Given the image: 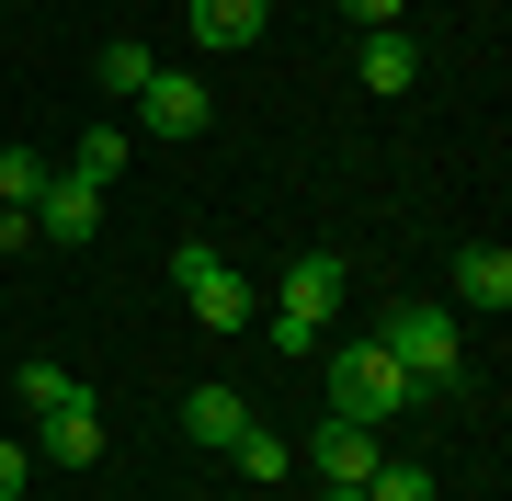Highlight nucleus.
I'll return each instance as SVG.
<instances>
[{"label": "nucleus", "mask_w": 512, "mask_h": 501, "mask_svg": "<svg viewBox=\"0 0 512 501\" xmlns=\"http://www.w3.org/2000/svg\"><path fill=\"white\" fill-rule=\"evenodd\" d=\"M353 80H365V92H387V103H399L410 80H421V57H410V35H365V57H353Z\"/></svg>", "instance_id": "nucleus-12"}, {"label": "nucleus", "mask_w": 512, "mask_h": 501, "mask_svg": "<svg viewBox=\"0 0 512 501\" xmlns=\"http://www.w3.org/2000/svg\"><path fill=\"white\" fill-rule=\"evenodd\" d=\"M183 433H205V445H239V433H251V399H239V388H217V376H205V388L183 399Z\"/></svg>", "instance_id": "nucleus-11"}, {"label": "nucleus", "mask_w": 512, "mask_h": 501, "mask_svg": "<svg viewBox=\"0 0 512 501\" xmlns=\"http://www.w3.org/2000/svg\"><path fill=\"white\" fill-rule=\"evenodd\" d=\"M148 69H160V57H148V46L126 35V46H103V69H92V80H103L114 103H137V80H148Z\"/></svg>", "instance_id": "nucleus-16"}, {"label": "nucleus", "mask_w": 512, "mask_h": 501, "mask_svg": "<svg viewBox=\"0 0 512 501\" xmlns=\"http://www.w3.org/2000/svg\"><path fill=\"white\" fill-rule=\"evenodd\" d=\"M171 285H183V308H194L217 342H228V331H251V285H239L205 240H183V251H171Z\"/></svg>", "instance_id": "nucleus-4"}, {"label": "nucleus", "mask_w": 512, "mask_h": 501, "mask_svg": "<svg viewBox=\"0 0 512 501\" xmlns=\"http://www.w3.org/2000/svg\"><path fill=\"white\" fill-rule=\"evenodd\" d=\"M319 501H365V479H353V490H319Z\"/></svg>", "instance_id": "nucleus-21"}, {"label": "nucleus", "mask_w": 512, "mask_h": 501, "mask_svg": "<svg viewBox=\"0 0 512 501\" xmlns=\"http://www.w3.org/2000/svg\"><path fill=\"white\" fill-rule=\"evenodd\" d=\"M205 114H217V103H205L194 69H148V80H137V126H148V137H205Z\"/></svg>", "instance_id": "nucleus-5"}, {"label": "nucleus", "mask_w": 512, "mask_h": 501, "mask_svg": "<svg viewBox=\"0 0 512 501\" xmlns=\"http://www.w3.org/2000/svg\"><path fill=\"white\" fill-rule=\"evenodd\" d=\"M92 228H103V194L57 171V183L35 194V240H57V251H80V240H92Z\"/></svg>", "instance_id": "nucleus-6"}, {"label": "nucleus", "mask_w": 512, "mask_h": 501, "mask_svg": "<svg viewBox=\"0 0 512 501\" xmlns=\"http://www.w3.org/2000/svg\"><path fill=\"white\" fill-rule=\"evenodd\" d=\"M342 12L365 23V35H399V12H410V0H342Z\"/></svg>", "instance_id": "nucleus-19"}, {"label": "nucleus", "mask_w": 512, "mask_h": 501, "mask_svg": "<svg viewBox=\"0 0 512 501\" xmlns=\"http://www.w3.org/2000/svg\"><path fill=\"white\" fill-rule=\"evenodd\" d=\"M69 183H92V194L126 183V126H92V137H80V149H69Z\"/></svg>", "instance_id": "nucleus-13"}, {"label": "nucleus", "mask_w": 512, "mask_h": 501, "mask_svg": "<svg viewBox=\"0 0 512 501\" xmlns=\"http://www.w3.org/2000/svg\"><path fill=\"white\" fill-rule=\"evenodd\" d=\"M308 467H319L330 490H353V479L376 467V422H342V410H330V422L308 433Z\"/></svg>", "instance_id": "nucleus-7"}, {"label": "nucleus", "mask_w": 512, "mask_h": 501, "mask_svg": "<svg viewBox=\"0 0 512 501\" xmlns=\"http://www.w3.org/2000/svg\"><path fill=\"white\" fill-rule=\"evenodd\" d=\"M46 183H57V171H46L35 149H0V205H35Z\"/></svg>", "instance_id": "nucleus-17"}, {"label": "nucleus", "mask_w": 512, "mask_h": 501, "mask_svg": "<svg viewBox=\"0 0 512 501\" xmlns=\"http://www.w3.org/2000/svg\"><path fill=\"white\" fill-rule=\"evenodd\" d=\"M433 388H421V376L399 365V353L387 342H330V410H342V422H399V410H421Z\"/></svg>", "instance_id": "nucleus-2"}, {"label": "nucleus", "mask_w": 512, "mask_h": 501, "mask_svg": "<svg viewBox=\"0 0 512 501\" xmlns=\"http://www.w3.org/2000/svg\"><path fill=\"white\" fill-rule=\"evenodd\" d=\"M23 479H35V445H12V433H0V501H23Z\"/></svg>", "instance_id": "nucleus-18"}, {"label": "nucleus", "mask_w": 512, "mask_h": 501, "mask_svg": "<svg viewBox=\"0 0 512 501\" xmlns=\"http://www.w3.org/2000/svg\"><path fill=\"white\" fill-rule=\"evenodd\" d=\"M330 319H342V251H296L285 274H274V308H262V342L308 365V342H330Z\"/></svg>", "instance_id": "nucleus-1"}, {"label": "nucleus", "mask_w": 512, "mask_h": 501, "mask_svg": "<svg viewBox=\"0 0 512 501\" xmlns=\"http://www.w3.org/2000/svg\"><path fill=\"white\" fill-rule=\"evenodd\" d=\"M444 285H456V308H512V251L501 240H478V251H456V274H444Z\"/></svg>", "instance_id": "nucleus-8"}, {"label": "nucleus", "mask_w": 512, "mask_h": 501, "mask_svg": "<svg viewBox=\"0 0 512 501\" xmlns=\"http://www.w3.org/2000/svg\"><path fill=\"white\" fill-rule=\"evenodd\" d=\"M387 353H399V365L421 376V388H433V399H456V308H433V297H410V308H387V331H376Z\"/></svg>", "instance_id": "nucleus-3"}, {"label": "nucleus", "mask_w": 512, "mask_h": 501, "mask_svg": "<svg viewBox=\"0 0 512 501\" xmlns=\"http://www.w3.org/2000/svg\"><path fill=\"white\" fill-rule=\"evenodd\" d=\"M262 23H274V0H194V46H205V57H228V46H251Z\"/></svg>", "instance_id": "nucleus-9"}, {"label": "nucleus", "mask_w": 512, "mask_h": 501, "mask_svg": "<svg viewBox=\"0 0 512 501\" xmlns=\"http://www.w3.org/2000/svg\"><path fill=\"white\" fill-rule=\"evenodd\" d=\"M0 251H35V205H0Z\"/></svg>", "instance_id": "nucleus-20"}, {"label": "nucleus", "mask_w": 512, "mask_h": 501, "mask_svg": "<svg viewBox=\"0 0 512 501\" xmlns=\"http://www.w3.org/2000/svg\"><path fill=\"white\" fill-rule=\"evenodd\" d=\"M80 399H92V388H80L69 365H23V410H35V422H46V410H80Z\"/></svg>", "instance_id": "nucleus-15"}, {"label": "nucleus", "mask_w": 512, "mask_h": 501, "mask_svg": "<svg viewBox=\"0 0 512 501\" xmlns=\"http://www.w3.org/2000/svg\"><path fill=\"white\" fill-rule=\"evenodd\" d=\"M228 456H239V479H262V490H274V479H285V467H296V445H285V433H262V422H251V433H239V445H228Z\"/></svg>", "instance_id": "nucleus-14"}, {"label": "nucleus", "mask_w": 512, "mask_h": 501, "mask_svg": "<svg viewBox=\"0 0 512 501\" xmlns=\"http://www.w3.org/2000/svg\"><path fill=\"white\" fill-rule=\"evenodd\" d=\"M35 456H46V467H92V456H103V410H92V399H80V410H46Z\"/></svg>", "instance_id": "nucleus-10"}]
</instances>
